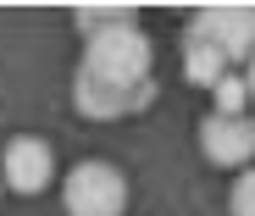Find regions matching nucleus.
<instances>
[{
  "instance_id": "1a4fd4ad",
  "label": "nucleus",
  "mask_w": 255,
  "mask_h": 216,
  "mask_svg": "<svg viewBox=\"0 0 255 216\" xmlns=\"http://www.w3.org/2000/svg\"><path fill=\"white\" fill-rule=\"evenodd\" d=\"M233 216H255V166L239 172V183H233Z\"/></svg>"
},
{
  "instance_id": "20e7f679",
  "label": "nucleus",
  "mask_w": 255,
  "mask_h": 216,
  "mask_svg": "<svg viewBox=\"0 0 255 216\" xmlns=\"http://www.w3.org/2000/svg\"><path fill=\"white\" fill-rule=\"evenodd\" d=\"M50 172H56V155H50V144L45 139H11L6 144V155H0V183H11L17 194H39L50 183Z\"/></svg>"
},
{
  "instance_id": "f03ea898",
  "label": "nucleus",
  "mask_w": 255,
  "mask_h": 216,
  "mask_svg": "<svg viewBox=\"0 0 255 216\" xmlns=\"http://www.w3.org/2000/svg\"><path fill=\"white\" fill-rule=\"evenodd\" d=\"M67 216H122L128 205V178L111 166V161H78L67 172Z\"/></svg>"
},
{
  "instance_id": "6e6552de",
  "label": "nucleus",
  "mask_w": 255,
  "mask_h": 216,
  "mask_svg": "<svg viewBox=\"0 0 255 216\" xmlns=\"http://www.w3.org/2000/svg\"><path fill=\"white\" fill-rule=\"evenodd\" d=\"M72 22H78L83 33H95V28H111V22H133V11H128V6H117V11H95V6H83Z\"/></svg>"
},
{
  "instance_id": "7ed1b4c3",
  "label": "nucleus",
  "mask_w": 255,
  "mask_h": 216,
  "mask_svg": "<svg viewBox=\"0 0 255 216\" xmlns=\"http://www.w3.org/2000/svg\"><path fill=\"white\" fill-rule=\"evenodd\" d=\"M189 39L211 45L222 61H250L255 56V6H205L189 17Z\"/></svg>"
},
{
  "instance_id": "9d476101",
  "label": "nucleus",
  "mask_w": 255,
  "mask_h": 216,
  "mask_svg": "<svg viewBox=\"0 0 255 216\" xmlns=\"http://www.w3.org/2000/svg\"><path fill=\"white\" fill-rule=\"evenodd\" d=\"M244 89H250V95H255V56H250V78H244Z\"/></svg>"
},
{
  "instance_id": "0eeeda50",
  "label": "nucleus",
  "mask_w": 255,
  "mask_h": 216,
  "mask_svg": "<svg viewBox=\"0 0 255 216\" xmlns=\"http://www.w3.org/2000/svg\"><path fill=\"white\" fill-rule=\"evenodd\" d=\"M211 95H217V116H244L250 89H244V78H239V72H222L217 83H211Z\"/></svg>"
},
{
  "instance_id": "f257e3e1",
  "label": "nucleus",
  "mask_w": 255,
  "mask_h": 216,
  "mask_svg": "<svg viewBox=\"0 0 255 216\" xmlns=\"http://www.w3.org/2000/svg\"><path fill=\"white\" fill-rule=\"evenodd\" d=\"M83 61H78V78H72V100L89 122H117L128 111H144L155 100V83H150V39L139 22H111V28H95L83 33Z\"/></svg>"
},
{
  "instance_id": "423d86ee",
  "label": "nucleus",
  "mask_w": 255,
  "mask_h": 216,
  "mask_svg": "<svg viewBox=\"0 0 255 216\" xmlns=\"http://www.w3.org/2000/svg\"><path fill=\"white\" fill-rule=\"evenodd\" d=\"M183 72H189V83H200V89H211L222 72H228V61L211 50V45H200V39H183Z\"/></svg>"
},
{
  "instance_id": "39448f33",
  "label": "nucleus",
  "mask_w": 255,
  "mask_h": 216,
  "mask_svg": "<svg viewBox=\"0 0 255 216\" xmlns=\"http://www.w3.org/2000/svg\"><path fill=\"white\" fill-rule=\"evenodd\" d=\"M200 144H205V155L217 166H244L255 155V122L250 116H217V111H211L200 122Z\"/></svg>"
}]
</instances>
